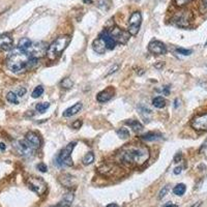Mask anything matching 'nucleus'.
<instances>
[{"label":"nucleus","instance_id":"33","mask_svg":"<svg viewBox=\"0 0 207 207\" xmlns=\"http://www.w3.org/2000/svg\"><path fill=\"white\" fill-rule=\"evenodd\" d=\"M169 189H170V185H165V186H164V188L160 191V194H158V199H163V198L165 197L167 194H168Z\"/></svg>","mask_w":207,"mask_h":207},{"label":"nucleus","instance_id":"11","mask_svg":"<svg viewBox=\"0 0 207 207\" xmlns=\"http://www.w3.org/2000/svg\"><path fill=\"white\" fill-rule=\"evenodd\" d=\"M16 148H17V151L21 155H24V157H29V155L33 153V150H34V148H33L26 140L17 141Z\"/></svg>","mask_w":207,"mask_h":207},{"label":"nucleus","instance_id":"13","mask_svg":"<svg viewBox=\"0 0 207 207\" xmlns=\"http://www.w3.org/2000/svg\"><path fill=\"white\" fill-rule=\"evenodd\" d=\"M114 92H115L114 88L112 86H109L108 88L101 91L96 95V100H98V102H100V103H107V102H109L113 98Z\"/></svg>","mask_w":207,"mask_h":207},{"label":"nucleus","instance_id":"44","mask_svg":"<svg viewBox=\"0 0 207 207\" xmlns=\"http://www.w3.org/2000/svg\"><path fill=\"white\" fill-rule=\"evenodd\" d=\"M164 207H177V206H176V205H173V204H170V203H169V204H167V205H165Z\"/></svg>","mask_w":207,"mask_h":207},{"label":"nucleus","instance_id":"43","mask_svg":"<svg viewBox=\"0 0 207 207\" xmlns=\"http://www.w3.org/2000/svg\"><path fill=\"white\" fill-rule=\"evenodd\" d=\"M106 207H119V206L116 203H111V204H109V205H107Z\"/></svg>","mask_w":207,"mask_h":207},{"label":"nucleus","instance_id":"26","mask_svg":"<svg viewBox=\"0 0 207 207\" xmlns=\"http://www.w3.org/2000/svg\"><path fill=\"white\" fill-rule=\"evenodd\" d=\"M185 191H186V186H185V184H183V183L177 184V185L174 186V189H173V193L177 196H182L184 193H185Z\"/></svg>","mask_w":207,"mask_h":207},{"label":"nucleus","instance_id":"23","mask_svg":"<svg viewBox=\"0 0 207 207\" xmlns=\"http://www.w3.org/2000/svg\"><path fill=\"white\" fill-rule=\"evenodd\" d=\"M152 105H153V107L157 108V109H163V108L166 107V100L163 96H157L152 101Z\"/></svg>","mask_w":207,"mask_h":207},{"label":"nucleus","instance_id":"14","mask_svg":"<svg viewBox=\"0 0 207 207\" xmlns=\"http://www.w3.org/2000/svg\"><path fill=\"white\" fill-rule=\"evenodd\" d=\"M25 140H26L34 149L38 148L42 144V140H41V138H39V136L34 132H28L26 136H25Z\"/></svg>","mask_w":207,"mask_h":207},{"label":"nucleus","instance_id":"22","mask_svg":"<svg viewBox=\"0 0 207 207\" xmlns=\"http://www.w3.org/2000/svg\"><path fill=\"white\" fill-rule=\"evenodd\" d=\"M61 183L65 185L66 188H72V185H74L75 183H73V181H75L73 176H70V174H64L62 175V178H60Z\"/></svg>","mask_w":207,"mask_h":207},{"label":"nucleus","instance_id":"38","mask_svg":"<svg viewBox=\"0 0 207 207\" xmlns=\"http://www.w3.org/2000/svg\"><path fill=\"white\" fill-rule=\"evenodd\" d=\"M25 93H26V88L22 87L21 89L18 90V93H17V95H18V96H23V95H25Z\"/></svg>","mask_w":207,"mask_h":207},{"label":"nucleus","instance_id":"36","mask_svg":"<svg viewBox=\"0 0 207 207\" xmlns=\"http://www.w3.org/2000/svg\"><path fill=\"white\" fill-rule=\"evenodd\" d=\"M119 67H120V65H119L118 63L117 64H114L113 66L111 67V69L109 70V72L107 73V75L106 76H109V75H112L113 73H115V72H117V70H119Z\"/></svg>","mask_w":207,"mask_h":207},{"label":"nucleus","instance_id":"37","mask_svg":"<svg viewBox=\"0 0 207 207\" xmlns=\"http://www.w3.org/2000/svg\"><path fill=\"white\" fill-rule=\"evenodd\" d=\"M82 120H80V119H78V120H76L75 122H73V124H72V126L74 127V129H80V127L82 126Z\"/></svg>","mask_w":207,"mask_h":207},{"label":"nucleus","instance_id":"34","mask_svg":"<svg viewBox=\"0 0 207 207\" xmlns=\"http://www.w3.org/2000/svg\"><path fill=\"white\" fill-rule=\"evenodd\" d=\"M176 52L179 53V54H182L184 56H188V55H191L193 53L192 50H186V49H183V48H177L176 49Z\"/></svg>","mask_w":207,"mask_h":207},{"label":"nucleus","instance_id":"41","mask_svg":"<svg viewBox=\"0 0 207 207\" xmlns=\"http://www.w3.org/2000/svg\"><path fill=\"white\" fill-rule=\"evenodd\" d=\"M201 3H202L203 6L207 10V0H201Z\"/></svg>","mask_w":207,"mask_h":207},{"label":"nucleus","instance_id":"27","mask_svg":"<svg viewBox=\"0 0 207 207\" xmlns=\"http://www.w3.org/2000/svg\"><path fill=\"white\" fill-rule=\"evenodd\" d=\"M116 133H117L118 137L120 139H122V140H126V139L129 138V130L127 129H124V127L118 129L116 130Z\"/></svg>","mask_w":207,"mask_h":207},{"label":"nucleus","instance_id":"3","mask_svg":"<svg viewBox=\"0 0 207 207\" xmlns=\"http://www.w3.org/2000/svg\"><path fill=\"white\" fill-rule=\"evenodd\" d=\"M70 42V38L69 35H62L56 38L55 41L48 47V50H47L48 59L51 61L56 60L62 54V52L66 49Z\"/></svg>","mask_w":207,"mask_h":207},{"label":"nucleus","instance_id":"2","mask_svg":"<svg viewBox=\"0 0 207 207\" xmlns=\"http://www.w3.org/2000/svg\"><path fill=\"white\" fill-rule=\"evenodd\" d=\"M38 59L31 57L28 52H24V51H21L17 48L10 54L6 65L10 72L17 74L32 69L34 65L38 64Z\"/></svg>","mask_w":207,"mask_h":207},{"label":"nucleus","instance_id":"18","mask_svg":"<svg viewBox=\"0 0 207 207\" xmlns=\"http://www.w3.org/2000/svg\"><path fill=\"white\" fill-rule=\"evenodd\" d=\"M92 48L98 54H105V52H106L107 50L106 46H105V42H103V39H102L100 36L93 41Z\"/></svg>","mask_w":207,"mask_h":207},{"label":"nucleus","instance_id":"15","mask_svg":"<svg viewBox=\"0 0 207 207\" xmlns=\"http://www.w3.org/2000/svg\"><path fill=\"white\" fill-rule=\"evenodd\" d=\"M100 38L103 39V42H105V46L108 50H114L116 47V42L114 39L112 38V36L110 35L109 31L108 30H104L103 32L100 34Z\"/></svg>","mask_w":207,"mask_h":207},{"label":"nucleus","instance_id":"19","mask_svg":"<svg viewBox=\"0 0 207 207\" xmlns=\"http://www.w3.org/2000/svg\"><path fill=\"white\" fill-rule=\"evenodd\" d=\"M73 200H74V194L73 193H67V194L64 195L63 199L54 207H70Z\"/></svg>","mask_w":207,"mask_h":207},{"label":"nucleus","instance_id":"29","mask_svg":"<svg viewBox=\"0 0 207 207\" xmlns=\"http://www.w3.org/2000/svg\"><path fill=\"white\" fill-rule=\"evenodd\" d=\"M60 86L63 89H70L74 86V82L72 81V79L70 78H65L60 82Z\"/></svg>","mask_w":207,"mask_h":207},{"label":"nucleus","instance_id":"20","mask_svg":"<svg viewBox=\"0 0 207 207\" xmlns=\"http://www.w3.org/2000/svg\"><path fill=\"white\" fill-rule=\"evenodd\" d=\"M32 46V42L28 38H23L19 41L18 44V49L21 51H24V52H28L29 49Z\"/></svg>","mask_w":207,"mask_h":207},{"label":"nucleus","instance_id":"39","mask_svg":"<svg viewBox=\"0 0 207 207\" xmlns=\"http://www.w3.org/2000/svg\"><path fill=\"white\" fill-rule=\"evenodd\" d=\"M181 158H182V155H181V153H177L174 157V161H175V163H178V161H181Z\"/></svg>","mask_w":207,"mask_h":207},{"label":"nucleus","instance_id":"21","mask_svg":"<svg viewBox=\"0 0 207 207\" xmlns=\"http://www.w3.org/2000/svg\"><path fill=\"white\" fill-rule=\"evenodd\" d=\"M125 124L132 127L135 133H141L144 129L143 125L139 122L138 120H127V121H125Z\"/></svg>","mask_w":207,"mask_h":207},{"label":"nucleus","instance_id":"5","mask_svg":"<svg viewBox=\"0 0 207 207\" xmlns=\"http://www.w3.org/2000/svg\"><path fill=\"white\" fill-rule=\"evenodd\" d=\"M193 14L189 10H182V12H178L173 16V23L176 26L180 28H188L191 25V22L193 21Z\"/></svg>","mask_w":207,"mask_h":207},{"label":"nucleus","instance_id":"10","mask_svg":"<svg viewBox=\"0 0 207 207\" xmlns=\"http://www.w3.org/2000/svg\"><path fill=\"white\" fill-rule=\"evenodd\" d=\"M28 53L30 54L31 57H34L36 59L41 58L42 56H44L45 54H47V46L45 42H36L34 46H31V48L28 51Z\"/></svg>","mask_w":207,"mask_h":207},{"label":"nucleus","instance_id":"30","mask_svg":"<svg viewBox=\"0 0 207 207\" xmlns=\"http://www.w3.org/2000/svg\"><path fill=\"white\" fill-rule=\"evenodd\" d=\"M49 107H50L49 103H38L36 104L35 109L39 113H45V111H47V109H49Z\"/></svg>","mask_w":207,"mask_h":207},{"label":"nucleus","instance_id":"28","mask_svg":"<svg viewBox=\"0 0 207 207\" xmlns=\"http://www.w3.org/2000/svg\"><path fill=\"white\" fill-rule=\"evenodd\" d=\"M6 100H7L8 103H10V104H15V105L19 104L18 95H17V93L13 92V91H10L6 94Z\"/></svg>","mask_w":207,"mask_h":207},{"label":"nucleus","instance_id":"16","mask_svg":"<svg viewBox=\"0 0 207 207\" xmlns=\"http://www.w3.org/2000/svg\"><path fill=\"white\" fill-rule=\"evenodd\" d=\"M13 48V38L8 34L0 35V50L10 51Z\"/></svg>","mask_w":207,"mask_h":207},{"label":"nucleus","instance_id":"31","mask_svg":"<svg viewBox=\"0 0 207 207\" xmlns=\"http://www.w3.org/2000/svg\"><path fill=\"white\" fill-rule=\"evenodd\" d=\"M42 93H44V87L42 86H36L35 88H34V90H33V92H32V98H39Z\"/></svg>","mask_w":207,"mask_h":207},{"label":"nucleus","instance_id":"12","mask_svg":"<svg viewBox=\"0 0 207 207\" xmlns=\"http://www.w3.org/2000/svg\"><path fill=\"white\" fill-rule=\"evenodd\" d=\"M148 50L150 53L155 54V55H164L167 53V47L164 42L160 41H152L149 42Z\"/></svg>","mask_w":207,"mask_h":207},{"label":"nucleus","instance_id":"35","mask_svg":"<svg viewBox=\"0 0 207 207\" xmlns=\"http://www.w3.org/2000/svg\"><path fill=\"white\" fill-rule=\"evenodd\" d=\"M36 168H38L39 171L42 172V173H46L48 171V167H47L46 164H44V163H39L38 165L36 166Z\"/></svg>","mask_w":207,"mask_h":207},{"label":"nucleus","instance_id":"45","mask_svg":"<svg viewBox=\"0 0 207 207\" xmlns=\"http://www.w3.org/2000/svg\"><path fill=\"white\" fill-rule=\"evenodd\" d=\"M205 46H207V42H206V44H205Z\"/></svg>","mask_w":207,"mask_h":207},{"label":"nucleus","instance_id":"40","mask_svg":"<svg viewBox=\"0 0 207 207\" xmlns=\"http://www.w3.org/2000/svg\"><path fill=\"white\" fill-rule=\"evenodd\" d=\"M181 170H182V168H181V167H176V168L174 169V174H176V175L180 174Z\"/></svg>","mask_w":207,"mask_h":207},{"label":"nucleus","instance_id":"9","mask_svg":"<svg viewBox=\"0 0 207 207\" xmlns=\"http://www.w3.org/2000/svg\"><path fill=\"white\" fill-rule=\"evenodd\" d=\"M191 125L196 130L207 132V113L195 116L191 121Z\"/></svg>","mask_w":207,"mask_h":207},{"label":"nucleus","instance_id":"32","mask_svg":"<svg viewBox=\"0 0 207 207\" xmlns=\"http://www.w3.org/2000/svg\"><path fill=\"white\" fill-rule=\"evenodd\" d=\"M193 0H175V5L178 7H183L189 3H191Z\"/></svg>","mask_w":207,"mask_h":207},{"label":"nucleus","instance_id":"8","mask_svg":"<svg viewBox=\"0 0 207 207\" xmlns=\"http://www.w3.org/2000/svg\"><path fill=\"white\" fill-rule=\"evenodd\" d=\"M110 33V35L112 36V38L114 39L116 44H120V45H125L127 41L129 39L130 34L129 33V31L122 30L118 27L111 28V30H108Z\"/></svg>","mask_w":207,"mask_h":207},{"label":"nucleus","instance_id":"4","mask_svg":"<svg viewBox=\"0 0 207 207\" xmlns=\"http://www.w3.org/2000/svg\"><path fill=\"white\" fill-rule=\"evenodd\" d=\"M76 145H77V142H70V144H67V145L61 150L60 153H59V155L57 157L56 164L59 166H67V167L73 166L74 163H73L70 154H72L73 150Z\"/></svg>","mask_w":207,"mask_h":207},{"label":"nucleus","instance_id":"6","mask_svg":"<svg viewBox=\"0 0 207 207\" xmlns=\"http://www.w3.org/2000/svg\"><path fill=\"white\" fill-rule=\"evenodd\" d=\"M142 23V15L140 12H135L132 14L129 20V33L130 35H137Z\"/></svg>","mask_w":207,"mask_h":207},{"label":"nucleus","instance_id":"1","mask_svg":"<svg viewBox=\"0 0 207 207\" xmlns=\"http://www.w3.org/2000/svg\"><path fill=\"white\" fill-rule=\"evenodd\" d=\"M118 161L129 166H142L149 160L150 152L148 147L141 144H130L122 147L116 154Z\"/></svg>","mask_w":207,"mask_h":207},{"label":"nucleus","instance_id":"25","mask_svg":"<svg viewBox=\"0 0 207 207\" xmlns=\"http://www.w3.org/2000/svg\"><path fill=\"white\" fill-rule=\"evenodd\" d=\"M82 161H83V164L85 166L91 165L93 161H94V154H93V152H87V153L83 157Z\"/></svg>","mask_w":207,"mask_h":207},{"label":"nucleus","instance_id":"24","mask_svg":"<svg viewBox=\"0 0 207 207\" xmlns=\"http://www.w3.org/2000/svg\"><path fill=\"white\" fill-rule=\"evenodd\" d=\"M161 138V135L160 134H157V133H147V134L143 135L142 137H141V139L144 141H147V142H150V141H155L157 140V139Z\"/></svg>","mask_w":207,"mask_h":207},{"label":"nucleus","instance_id":"7","mask_svg":"<svg viewBox=\"0 0 207 207\" xmlns=\"http://www.w3.org/2000/svg\"><path fill=\"white\" fill-rule=\"evenodd\" d=\"M27 183L29 189L38 195H44L47 191V184L41 177H29Z\"/></svg>","mask_w":207,"mask_h":207},{"label":"nucleus","instance_id":"17","mask_svg":"<svg viewBox=\"0 0 207 207\" xmlns=\"http://www.w3.org/2000/svg\"><path fill=\"white\" fill-rule=\"evenodd\" d=\"M82 107H83V104L80 103V102H79V103H76L74 106L67 108V109L63 112V114L62 115H63V117H72V116L77 114L78 112H80Z\"/></svg>","mask_w":207,"mask_h":207},{"label":"nucleus","instance_id":"42","mask_svg":"<svg viewBox=\"0 0 207 207\" xmlns=\"http://www.w3.org/2000/svg\"><path fill=\"white\" fill-rule=\"evenodd\" d=\"M6 146H5L4 143H0V150H5Z\"/></svg>","mask_w":207,"mask_h":207}]
</instances>
